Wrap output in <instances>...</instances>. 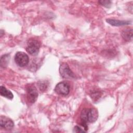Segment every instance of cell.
<instances>
[{
	"label": "cell",
	"mask_w": 133,
	"mask_h": 133,
	"mask_svg": "<svg viewBox=\"0 0 133 133\" xmlns=\"http://www.w3.org/2000/svg\"><path fill=\"white\" fill-rule=\"evenodd\" d=\"M10 59V56L9 55L6 54L5 55H3V56H2L1 58V65L2 67L4 68L6 67L9 62Z\"/></svg>",
	"instance_id": "obj_11"
},
{
	"label": "cell",
	"mask_w": 133,
	"mask_h": 133,
	"mask_svg": "<svg viewBox=\"0 0 133 133\" xmlns=\"http://www.w3.org/2000/svg\"><path fill=\"white\" fill-rule=\"evenodd\" d=\"M0 94L3 97H4L9 99H12L14 98L12 93L9 90L7 89L4 86H1L0 88Z\"/></svg>",
	"instance_id": "obj_10"
},
{
	"label": "cell",
	"mask_w": 133,
	"mask_h": 133,
	"mask_svg": "<svg viewBox=\"0 0 133 133\" xmlns=\"http://www.w3.org/2000/svg\"><path fill=\"white\" fill-rule=\"evenodd\" d=\"M87 130L82 126H78L77 125L74 126L73 128V132H86Z\"/></svg>",
	"instance_id": "obj_12"
},
{
	"label": "cell",
	"mask_w": 133,
	"mask_h": 133,
	"mask_svg": "<svg viewBox=\"0 0 133 133\" xmlns=\"http://www.w3.org/2000/svg\"><path fill=\"white\" fill-rule=\"evenodd\" d=\"M122 37L126 41L131 40L132 37V28H127L124 30L121 33Z\"/></svg>",
	"instance_id": "obj_9"
},
{
	"label": "cell",
	"mask_w": 133,
	"mask_h": 133,
	"mask_svg": "<svg viewBox=\"0 0 133 133\" xmlns=\"http://www.w3.org/2000/svg\"><path fill=\"white\" fill-rule=\"evenodd\" d=\"M107 23H109L112 26H119L126 25H128L131 23V22L128 20H118L113 19H107L106 20Z\"/></svg>",
	"instance_id": "obj_8"
},
{
	"label": "cell",
	"mask_w": 133,
	"mask_h": 133,
	"mask_svg": "<svg viewBox=\"0 0 133 133\" xmlns=\"http://www.w3.org/2000/svg\"><path fill=\"white\" fill-rule=\"evenodd\" d=\"M15 61L18 66L24 67L28 64L29 62V58L28 55L25 52L18 51L15 56Z\"/></svg>",
	"instance_id": "obj_3"
},
{
	"label": "cell",
	"mask_w": 133,
	"mask_h": 133,
	"mask_svg": "<svg viewBox=\"0 0 133 133\" xmlns=\"http://www.w3.org/2000/svg\"><path fill=\"white\" fill-rule=\"evenodd\" d=\"M0 126L6 130H11L14 127V122L9 117L1 116L0 117Z\"/></svg>",
	"instance_id": "obj_7"
},
{
	"label": "cell",
	"mask_w": 133,
	"mask_h": 133,
	"mask_svg": "<svg viewBox=\"0 0 133 133\" xmlns=\"http://www.w3.org/2000/svg\"><path fill=\"white\" fill-rule=\"evenodd\" d=\"M81 120L82 123H94L97 121L98 117V112L95 108L84 109L81 113Z\"/></svg>",
	"instance_id": "obj_1"
},
{
	"label": "cell",
	"mask_w": 133,
	"mask_h": 133,
	"mask_svg": "<svg viewBox=\"0 0 133 133\" xmlns=\"http://www.w3.org/2000/svg\"><path fill=\"white\" fill-rule=\"evenodd\" d=\"M26 97L28 101L31 103H34L38 97L37 90L34 85H28L26 87Z\"/></svg>",
	"instance_id": "obj_4"
},
{
	"label": "cell",
	"mask_w": 133,
	"mask_h": 133,
	"mask_svg": "<svg viewBox=\"0 0 133 133\" xmlns=\"http://www.w3.org/2000/svg\"><path fill=\"white\" fill-rule=\"evenodd\" d=\"M99 4H100V5H101L105 7H107V8H109L111 5V1H108V0L100 1H99Z\"/></svg>",
	"instance_id": "obj_13"
},
{
	"label": "cell",
	"mask_w": 133,
	"mask_h": 133,
	"mask_svg": "<svg viewBox=\"0 0 133 133\" xmlns=\"http://www.w3.org/2000/svg\"><path fill=\"white\" fill-rule=\"evenodd\" d=\"M40 46L41 44L37 40L30 39L27 43L26 50L31 55L35 56L38 53Z\"/></svg>",
	"instance_id": "obj_2"
},
{
	"label": "cell",
	"mask_w": 133,
	"mask_h": 133,
	"mask_svg": "<svg viewBox=\"0 0 133 133\" xmlns=\"http://www.w3.org/2000/svg\"><path fill=\"white\" fill-rule=\"evenodd\" d=\"M38 87L41 91L45 90L46 88L47 87V85L46 83H43V82H41V83H38Z\"/></svg>",
	"instance_id": "obj_14"
},
{
	"label": "cell",
	"mask_w": 133,
	"mask_h": 133,
	"mask_svg": "<svg viewBox=\"0 0 133 133\" xmlns=\"http://www.w3.org/2000/svg\"><path fill=\"white\" fill-rule=\"evenodd\" d=\"M59 72L61 76L63 78L72 79L75 77L74 73L70 69L68 64L66 63H62L60 65Z\"/></svg>",
	"instance_id": "obj_6"
},
{
	"label": "cell",
	"mask_w": 133,
	"mask_h": 133,
	"mask_svg": "<svg viewBox=\"0 0 133 133\" xmlns=\"http://www.w3.org/2000/svg\"><path fill=\"white\" fill-rule=\"evenodd\" d=\"M54 90L58 95L66 96L70 92V85L65 81L61 82L56 85Z\"/></svg>",
	"instance_id": "obj_5"
}]
</instances>
